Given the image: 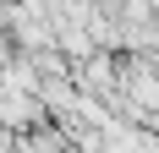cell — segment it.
Instances as JSON below:
<instances>
[{
	"label": "cell",
	"mask_w": 159,
	"mask_h": 153,
	"mask_svg": "<svg viewBox=\"0 0 159 153\" xmlns=\"http://www.w3.org/2000/svg\"><path fill=\"white\" fill-rule=\"evenodd\" d=\"M0 153H6V137H0Z\"/></svg>",
	"instance_id": "1"
}]
</instances>
